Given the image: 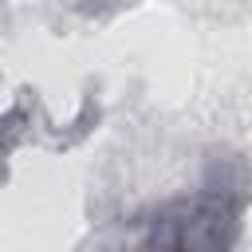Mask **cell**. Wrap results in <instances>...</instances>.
Listing matches in <instances>:
<instances>
[{"mask_svg":"<svg viewBox=\"0 0 252 252\" xmlns=\"http://www.w3.org/2000/svg\"><path fill=\"white\" fill-rule=\"evenodd\" d=\"M248 173L236 158H217L205 181L161 201L134 220L126 252H232L248 209Z\"/></svg>","mask_w":252,"mask_h":252,"instance_id":"1","label":"cell"}]
</instances>
